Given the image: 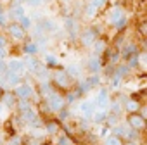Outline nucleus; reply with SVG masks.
<instances>
[{
  "label": "nucleus",
  "instance_id": "nucleus-1",
  "mask_svg": "<svg viewBox=\"0 0 147 145\" xmlns=\"http://www.w3.org/2000/svg\"><path fill=\"white\" fill-rule=\"evenodd\" d=\"M64 97L57 95V93H49V107L52 111H61L64 107Z\"/></svg>",
  "mask_w": 147,
  "mask_h": 145
},
{
  "label": "nucleus",
  "instance_id": "nucleus-2",
  "mask_svg": "<svg viewBox=\"0 0 147 145\" xmlns=\"http://www.w3.org/2000/svg\"><path fill=\"white\" fill-rule=\"evenodd\" d=\"M24 69H26V62H24V60H19V59H12V60H9V64H7V71L16 72V75L24 72Z\"/></svg>",
  "mask_w": 147,
  "mask_h": 145
},
{
  "label": "nucleus",
  "instance_id": "nucleus-3",
  "mask_svg": "<svg viewBox=\"0 0 147 145\" xmlns=\"http://www.w3.org/2000/svg\"><path fill=\"white\" fill-rule=\"evenodd\" d=\"M128 124H130V128H133V130H142V128L145 126L144 116H138L137 112H131L130 117H128Z\"/></svg>",
  "mask_w": 147,
  "mask_h": 145
},
{
  "label": "nucleus",
  "instance_id": "nucleus-4",
  "mask_svg": "<svg viewBox=\"0 0 147 145\" xmlns=\"http://www.w3.org/2000/svg\"><path fill=\"white\" fill-rule=\"evenodd\" d=\"M80 112L85 116V117H92L94 112H95V102H90V100H85L80 104Z\"/></svg>",
  "mask_w": 147,
  "mask_h": 145
},
{
  "label": "nucleus",
  "instance_id": "nucleus-5",
  "mask_svg": "<svg viewBox=\"0 0 147 145\" xmlns=\"http://www.w3.org/2000/svg\"><path fill=\"white\" fill-rule=\"evenodd\" d=\"M31 95H33V88H31L30 85H18V88H16V97L28 100Z\"/></svg>",
  "mask_w": 147,
  "mask_h": 145
},
{
  "label": "nucleus",
  "instance_id": "nucleus-6",
  "mask_svg": "<svg viewBox=\"0 0 147 145\" xmlns=\"http://www.w3.org/2000/svg\"><path fill=\"white\" fill-rule=\"evenodd\" d=\"M54 80L59 87H67L69 85V75L66 71H57L55 75H54Z\"/></svg>",
  "mask_w": 147,
  "mask_h": 145
},
{
  "label": "nucleus",
  "instance_id": "nucleus-7",
  "mask_svg": "<svg viewBox=\"0 0 147 145\" xmlns=\"http://www.w3.org/2000/svg\"><path fill=\"white\" fill-rule=\"evenodd\" d=\"M116 133H118L119 136L128 138V140H131V138H137V136H138L135 130H130V128H126V126H118V128H116Z\"/></svg>",
  "mask_w": 147,
  "mask_h": 145
},
{
  "label": "nucleus",
  "instance_id": "nucleus-8",
  "mask_svg": "<svg viewBox=\"0 0 147 145\" xmlns=\"http://www.w3.org/2000/svg\"><path fill=\"white\" fill-rule=\"evenodd\" d=\"M9 35L16 40H23L24 38V30L19 26V24H11L9 26Z\"/></svg>",
  "mask_w": 147,
  "mask_h": 145
},
{
  "label": "nucleus",
  "instance_id": "nucleus-9",
  "mask_svg": "<svg viewBox=\"0 0 147 145\" xmlns=\"http://www.w3.org/2000/svg\"><path fill=\"white\" fill-rule=\"evenodd\" d=\"M95 104H97L100 109H106V107H107V92H106V90H100V92L97 93Z\"/></svg>",
  "mask_w": 147,
  "mask_h": 145
},
{
  "label": "nucleus",
  "instance_id": "nucleus-10",
  "mask_svg": "<svg viewBox=\"0 0 147 145\" xmlns=\"http://www.w3.org/2000/svg\"><path fill=\"white\" fill-rule=\"evenodd\" d=\"M23 112V119L24 121H30V123H36L38 121V116H36V112L31 109V107H28V109H24V111H21Z\"/></svg>",
  "mask_w": 147,
  "mask_h": 145
},
{
  "label": "nucleus",
  "instance_id": "nucleus-11",
  "mask_svg": "<svg viewBox=\"0 0 147 145\" xmlns=\"http://www.w3.org/2000/svg\"><path fill=\"white\" fill-rule=\"evenodd\" d=\"M95 36H97L95 31H90V30H88V31H85V33L82 35V42H83L85 45H92V43L95 42Z\"/></svg>",
  "mask_w": 147,
  "mask_h": 145
},
{
  "label": "nucleus",
  "instance_id": "nucleus-12",
  "mask_svg": "<svg viewBox=\"0 0 147 145\" xmlns=\"http://www.w3.org/2000/svg\"><path fill=\"white\" fill-rule=\"evenodd\" d=\"M5 81H7L9 85H18V83H19V75L11 72V71H5Z\"/></svg>",
  "mask_w": 147,
  "mask_h": 145
},
{
  "label": "nucleus",
  "instance_id": "nucleus-13",
  "mask_svg": "<svg viewBox=\"0 0 147 145\" xmlns=\"http://www.w3.org/2000/svg\"><path fill=\"white\" fill-rule=\"evenodd\" d=\"M119 19H123V11L121 9H113V12H111V17H109V21H111V24H116Z\"/></svg>",
  "mask_w": 147,
  "mask_h": 145
},
{
  "label": "nucleus",
  "instance_id": "nucleus-14",
  "mask_svg": "<svg viewBox=\"0 0 147 145\" xmlns=\"http://www.w3.org/2000/svg\"><path fill=\"white\" fill-rule=\"evenodd\" d=\"M45 130H47L50 135H57V133H59V130H61V126H59L55 121H49V123H47V126H45Z\"/></svg>",
  "mask_w": 147,
  "mask_h": 145
},
{
  "label": "nucleus",
  "instance_id": "nucleus-15",
  "mask_svg": "<svg viewBox=\"0 0 147 145\" xmlns=\"http://www.w3.org/2000/svg\"><path fill=\"white\" fill-rule=\"evenodd\" d=\"M88 69H90L92 72H97V71L100 69V60H99L97 57L90 59V62H88Z\"/></svg>",
  "mask_w": 147,
  "mask_h": 145
},
{
  "label": "nucleus",
  "instance_id": "nucleus-16",
  "mask_svg": "<svg viewBox=\"0 0 147 145\" xmlns=\"http://www.w3.org/2000/svg\"><path fill=\"white\" fill-rule=\"evenodd\" d=\"M24 50H26V54H28V55H33V54H36V52H38V45H36V43H28Z\"/></svg>",
  "mask_w": 147,
  "mask_h": 145
},
{
  "label": "nucleus",
  "instance_id": "nucleus-17",
  "mask_svg": "<svg viewBox=\"0 0 147 145\" xmlns=\"http://www.w3.org/2000/svg\"><path fill=\"white\" fill-rule=\"evenodd\" d=\"M131 54H137V47H135V45H126L125 50H123V55H125V57H130Z\"/></svg>",
  "mask_w": 147,
  "mask_h": 145
},
{
  "label": "nucleus",
  "instance_id": "nucleus-18",
  "mask_svg": "<svg viewBox=\"0 0 147 145\" xmlns=\"http://www.w3.org/2000/svg\"><path fill=\"white\" fill-rule=\"evenodd\" d=\"M19 23H21L19 26H21L23 30H26V28H30V26H31V19H30V17H26V16L19 17Z\"/></svg>",
  "mask_w": 147,
  "mask_h": 145
},
{
  "label": "nucleus",
  "instance_id": "nucleus-19",
  "mask_svg": "<svg viewBox=\"0 0 147 145\" xmlns=\"http://www.w3.org/2000/svg\"><path fill=\"white\" fill-rule=\"evenodd\" d=\"M94 117H95V121H97V123H100V121H104V119L107 117V111H106V109H102L99 114H95V112H94Z\"/></svg>",
  "mask_w": 147,
  "mask_h": 145
},
{
  "label": "nucleus",
  "instance_id": "nucleus-20",
  "mask_svg": "<svg viewBox=\"0 0 147 145\" xmlns=\"http://www.w3.org/2000/svg\"><path fill=\"white\" fill-rule=\"evenodd\" d=\"M95 14H97V7H95L94 4H88V5H87V16H88V17H94Z\"/></svg>",
  "mask_w": 147,
  "mask_h": 145
},
{
  "label": "nucleus",
  "instance_id": "nucleus-21",
  "mask_svg": "<svg viewBox=\"0 0 147 145\" xmlns=\"http://www.w3.org/2000/svg\"><path fill=\"white\" fill-rule=\"evenodd\" d=\"M43 28H45L47 31H55V30H57V24H55L54 21H45V23H43Z\"/></svg>",
  "mask_w": 147,
  "mask_h": 145
},
{
  "label": "nucleus",
  "instance_id": "nucleus-22",
  "mask_svg": "<svg viewBox=\"0 0 147 145\" xmlns=\"http://www.w3.org/2000/svg\"><path fill=\"white\" fill-rule=\"evenodd\" d=\"M4 104L5 105H16V99H14V95H4Z\"/></svg>",
  "mask_w": 147,
  "mask_h": 145
},
{
  "label": "nucleus",
  "instance_id": "nucleus-23",
  "mask_svg": "<svg viewBox=\"0 0 147 145\" xmlns=\"http://www.w3.org/2000/svg\"><path fill=\"white\" fill-rule=\"evenodd\" d=\"M126 109H128L130 112H137V111H138V102H135V100H130V102L126 104Z\"/></svg>",
  "mask_w": 147,
  "mask_h": 145
},
{
  "label": "nucleus",
  "instance_id": "nucleus-24",
  "mask_svg": "<svg viewBox=\"0 0 147 145\" xmlns=\"http://www.w3.org/2000/svg\"><path fill=\"white\" fill-rule=\"evenodd\" d=\"M106 145H123V143H121V140L118 136H109L106 140Z\"/></svg>",
  "mask_w": 147,
  "mask_h": 145
},
{
  "label": "nucleus",
  "instance_id": "nucleus-25",
  "mask_svg": "<svg viewBox=\"0 0 147 145\" xmlns=\"http://www.w3.org/2000/svg\"><path fill=\"white\" fill-rule=\"evenodd\" d=\"M59 145H75V143H73V140H71L67 135H64V136L59 138Z\"/></svg>",
  "mask_w": 147,
  "mask_h": 145
},
{
  "label": "nucleus",
  "instance_id": "nucleus-26",
  "mask_svg": "<svg viewBox=\"0 0 147 145\" xmlns=\"http://www.w3.org/2000/svg\"><path fill=\"white\" fill-rule=\"evenodd\" d=\"M12 16H14V17H18V19H19V17H23V16H24V9H23V7H14Z\"/></svg>",
  "mask_w": 147,
  "mask_h": 145
},
{
  "label": "nucleus",
  "instance_id": "nucleus-27",
  "mask_svg": "<svg viewBox=\"0 0 147 145\" xmlns=\"http://www.w3.org/2000/svg\"><path fill=\"white\" fill-rule=\"evenodd\" d=\"M45 62H47L49 66H55V64H57V59H55L54 55H50V54H47V55H45Z\"/></svg>",
  "mask_w": 147,
  "mask_h": 145
},
{
  "label": "nucleus",
  "instance_id": "nucleus-28",
  "mask_svg": "<svg viewBox=\"0 0 147 145\" xmlns=\"http://www.w3.org/2000/svg\"><path fill=\"white\" fill-rule=\"evenodd\" d=\"M138 30H140L142 36H145V35H147V23H145V21H142V23L138 24Z\"/></svg>",
  "mask_w": 147,
  "mask_h": 145
},
{
  "label": "nucleus",
  "instance_id": "nucleus-29",
  "mask_svg": "<svg viewBox=\"0 0 147 145\" xmlns=\"http://www.w3.org/2000/svg\"><path fill=\"white\" fill-rule=\"evenodd\" d=\"M97 83H99V78H97V76H90V78H88V81H87V85H88V87H95Z\"/></svg>",
  "mask_w": 147,
  "mask_h": 145
},
{
  "label": "nucleus",
  "instance_id": "nucleus-30",
  "mask_svg": "<svg viewBox=\"0 0 147 145\" xmlns=\"http://www.w3.org/2000/svg\"><path fill=\"white\" fill-rule=\"evenodd\" d=\"M95 50H97V54H100L104 50V42H97L95 43Z\"/></svg>",
  "mask_w": 147,
  "mask_h": 145
},
{
  "label": "nucleus",
  "instance_id": "nucleus-31",
  "mask_svg": "<svg viewBox=\"0 0 147 145\" xmlns=\"http://www.w3.org/2000/svg\"><path fill=\"white\" fill-rule=\"evenodd\" d=\"M138 64V57H137V54H133V57L130 55V66H137Z\"/></svg>",
  "mask_w": 147,
  "mask_h": 145
},
{
  "label": "nucleus",
  "instance_id": "nucleus-32",
  "mask_svg": "<svg viewBox=\"0 0 147 145\" xmlns=\"http://www.w3.org/2000/svg\"><path fill=\"white\" fill-rule=\"evenodd\" d=\"M66 72H67V75H73V76H76V75H78V72H80V71H78L76 67H73V66H71V67H69V69H67Z\"/></svg>",
  "mask_w": 147,
  "mask_h": 145
},
{
  "label": "nucleus",
  "instance_id": "nucleus-33",
  "mask_svg": "<svg viewBox=\"0 0 147 145\" xmlns=\"http://www.w3.org/2000/svg\"><path fill=\"white\" fill-rule=\"evenodd\" d=\"M113 107H114V109H113V114H116V116L121 114V105H119V104H114Z\"/></svg>",
  "mask_w": 147,
  "mask_h": 145
},
{
  "label": "nucleus",
  "instance_id": "nucleus-34",
  "mask_svg": "<svg viewBox=\"0 0 147 145\" xmlns=\"http://www.w3.org/2000/svg\"><path fill=\"white\" fill-rule=\"evenodd\" d=\"M5 71H7V64L0 59V75H2V72H5Z\"/></svg>",
  "mask_w": 147,
  "mask_h": 145
},
{
  "label": "nucleus",
  "instance_id": "nucleus-35",
  "mask_svg": "<svg viewBox=\"0 0 147 145\" xmlns=\"http://www.w3.org/2000/svg\"><path fill=\"white\" fill-rule=\"evenodd\" d=\"M116 119H118V116H116V114H113V116H109V117H107V123H109V124H116Z\"/></svg>",
  "mask_w": 147,
  "mask_h": 145
},
{
  "label": "nucleus",
  "instance_id": "nucleus-36",
  "mask_svg": "<svg viewBox=\"0 0 147 145\" xmlns=\"http://www.w3.org/2000/svg\"><path fill=\"white\" fill-rule=\"evenodd\" d=\"M92 4H94L95 7H100L102 4H106V0H92Z\"/></svg>",
  "mask_w": 147,
  "mask_h": 145
},
{
  "label": "nucleus",
  "instance_id": "nucleus-37",
  "mask_svg": "<svg viewBox=\"0 0 147 145\" xmlns=\"http://www.w3.org/2000/svg\"><path fill=\"white\" fill-rule=\"evenodd\" d=\"M19 143H21V140H19V138H12V140L9 142V145H19Z\"/></svg>",
  "mask_w": 147,
  "mask_h": 145
},
{
  "label": "nucleus",
  "instance_id": "nucleus-38",
  "mask_svg": "<svg viewBox=\"0 0 147 145\" xmlns=\"http://www.w3.org/2000/svg\"><path fill=\"white\" fill-rule=\"evenodd\" d=\"M28 2L31 4V5H38V4H42L43 0H28Z\"/></svg>",
  "mask_w": 147,
  "mask_h": 145
},
{
  "label": "nucleus",
  "instance_id": "nucleus-39",
  "mask_svg": "<svg viewBox=\"0 0 147 145\" xmlns=\"http://www.w3.org/2000/svg\"><path fill=\"white\" fill-rule=\"evenodd\" d=\"M0 48H5V38L0 36Z\"/></svg>",
  "mask_w": 147,
  "mask_h": 145
},
{
  "label": "nucleus",
  "instance_id": "nucleus-40",
  "mask_svg": "<svg viewBox=\"0 0 147 145\" xmlns=\"http://www.w3.org/2000/svg\"><path fill=\"white\" fill-rule=\"evenodd\" d=\"M61 117L66 119V117H67V111H62V109H61Z\"/></svg>",
  "mask_w": 147,
  "mask_h": 145
},
{
  "label": "nucleus",
  "instance_id": "nucleus-41",
  "mask_svg": "<svg viewBox=\"0 0 147 145\" xmlns=\"http://www.w3.org/2000/svg\"><path fill=\"white\" fill-rule=\"evenodd\" d=\"M107 133H109V130H107V128H102V130H100V135H102V136H106Z\"/></svg>",
  "mask_w": 147,
  "mask_h": 145
},
{
  "label": "nucleus",
  "instance_id": "nucleus-42",
  "mask_svg": "<svg viewBox=\"0 0 147 145\" xmlns=\"http://www.w3.org/2000/svg\"><path fill=\"white\" fill-rule=\"evenodd\" d=\"M5 57V48H0V59Z\"/></svg>",
  "mask_w": 147,
  "mask_h": 145
},
{
  "label": "nucleus",
  "instance_id": "nucleus-43",
  "mask_svg": "<svg viewBox=\"0 0 147 145\" xmlns=\"http://www.w3.org/2000/svg\"><path fill=\"white\" fill-rule=\"evenodd\" d=\"M125 145H135V143H133V142H128V143H125Z\"/></svg>",
  "mask_w": 147,
  "mask_h": 145
},
{
  "label": "nucleus",
  "instance_id": "nucleus-44",
  "mask_svg": "<svg viewBox=\"0 0 147 145\" xmlns=\"http://www.w3.org/2000/svg\"><path fill=\"white\" fill-rule=\"evenodd\" d=\"M0 16H2V7H0Z\"/></svg>",
  "mask_w": 147,
  "mask_h": 145
},
{
  "label": "nucleus",
  "instance_id": "nucleus-45",
  "mask_svg": "<svg viewBox=\"0 0 147 145\" xmlns=\"http://www.w3.org/2000/svg\"><path fill=\"white\" fill-rule=\"evenodd\" d=\"M0 114H2V105H0Z\"/></svg>",
  "mask_w": 147,
  "mask_h": 145
},
{
  "label": "nucleus",
  "instance_id": "nucleus-46",
  "mask_svg": "<svg viewBox=\"0 0 147 145\" xmlns=\"http://www.w3.org/2000/svg\"><path fill=\"white\" fill-rule=\"evenodd\" d=\"M0 95H2V88H0Z\"/></svg>",
  "mask_w": 147,
  "mask_h": 145
},
{
  "label": "nucleus",
  "instance_id": "nucleus-47",
  "mask_svg": "<svg viewBox=\"0 0 147 145\" xmlns=\"http://www.w3.org/2000/svg\"><path fill=\"white\" fill-rule=\"evenodd\" d=\"M43 145H49V143H43Z\"/></svg>",
  "mask_w": 147,
  "mask_h": 145
}]
</instances>
